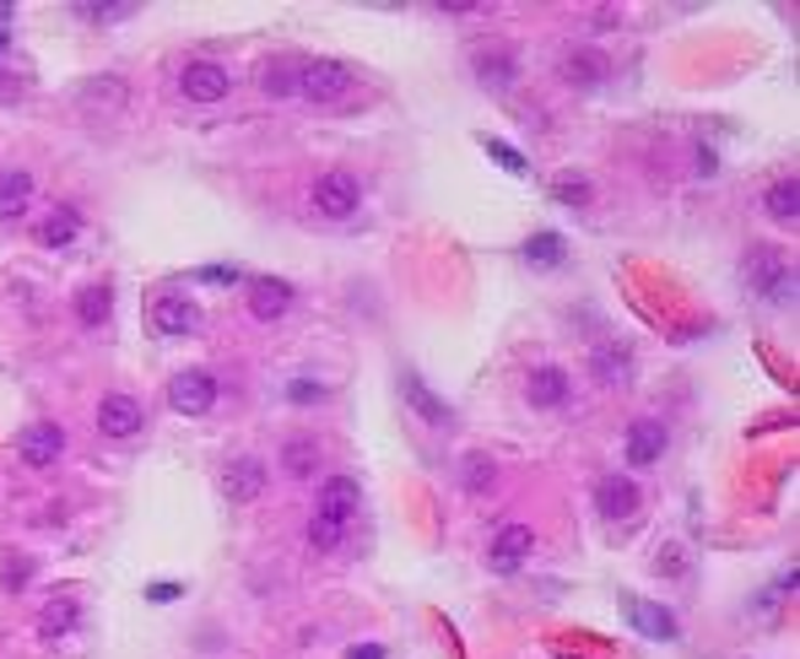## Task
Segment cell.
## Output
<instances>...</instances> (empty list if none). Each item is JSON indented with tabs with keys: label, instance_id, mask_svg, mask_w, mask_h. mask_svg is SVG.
<instances>
[{
	"label": "cell",
	"instance_id": "6da1fadb",
	"mask_svg": "<svg viewBox=\"0 0 800 659\" xmlns=\"http://www.w3.org/2000/svg\"><path fill=\"white\" fill-rule=\"evenodd\" d=\"M741 276H746V287H752V292H763L768 303H779V309H785V303H796V270L779 260L768 244H757V249L741 260Z\"/></svg>",
	"mask_w": 800,
	"mask_h": 659
},
{
	"label": "cell",
	"instance_id": "7a4b0ae2",
	"mask_svg": "<svg viewBox=\"0 0 800 659\" xmlns=\"http://www.w3.org/2000/svg\"><path fill=\"white\" fill-rule=\"evenodd\" d=\"M357 205H363V185H357V174L331 168V174L314 179V211H320V216L346 222V216H357Z\"/></svg>",
	"mask_w": 800,
	"mask_h": 659
},
{
	"label": "cell",
	"instance_id": "3957f363",
	"mask_svg": "<svg viewBox=\"0 0 800 659\" xmlns=\"http://www.w3.org/2000/svg\"><path fill=\"white\" fill-rule=\"evenodd\" d=\"M298 92L314 98V103H335V98L352 92V66H341V60H309V66H298Z\"/></svg>",
	"mask_w": 800,
	"mask_h": 659
},
{
	"label": "cell",
	"instance_id": "277c9868",
	"mask_svg": "<svg viewBox=\"0 0 800 659\" xmlns=\"http://www.w3.org/2000/svg\"><path fill=\"white\" fill-rule=\"evenodd\" d=\"M535 551V529L531 525H503L487 540V568L492 573H520Z\"/></svg>",
	"mask_w": 800,
	"mask_h": 659
},
{
	"label": "cell",
	"instance_id": "5b68a950",
	"mask_svg": "<svg viewBox=\"0 0 800 659\" xmlns=\"http://www.w3.org/2000/svg\"><path fill=\"white\" fill-rule=\"evenodd\" d=\"M168 405H174L179 416H205V411L216 405V379L200 373V368L174 373V379H168Z\"/></svg>",
	"mask_w": 800,
	"mask_h": 659
},
{
	"label": "cell",
	"instance_id": "8992f818",
	"mask_svg": "<svg viewBox=\"0 0 800 659\" xmlns=\"http://www.w3.org/2000/svg\"><path fill=\"white\" fill-rule=\"evenodd\" d=\"M16 455H22V465H33V470H49V465L66 455V433L55 422H27L16 433Z\"/></svg>",
	"mask_w": 800,
	"mask_h": 659
},
{
	"label": "cell",
	"instance_id": "52a82bcc",
	"mask_svg": "<svg viewBox=\"0 0 800 659\" xmlns=\"http://www.w3.org/2000/svg\"><path fill=\"white\" fill-rule=\"evenodd\" d=\"M670 433L666 422H655V416H638L633 427H627V438H622V455H627V465H660V455H666Z\"/></svg>",
	"mask_w": 800,
	"mask_h": 659
},
{
	"label": "cell",
	"instance_id": "ba28073f",
	"mask_svg": "<svg viewBox=\"0 0 800 659\" xmlns=\"http://www.w3.org/2000/svg\"><path fill=\"white\" fill-rule=\"evenodd\" d=\"M357 481L352 476H331L325 487H320V503H314V520H325V525H352V514H357Z\"/></svg>",
	"mask_w": 800,
	"mask_h": 659
},
{
	"label": "cell",
	"instance_id": "9c48e42d",
	"mask_svg": "<svg viewBox=\"0 0 800 659\" xmlns=\"http://www.w3.org/2000/svg\"><path fill=\"white\" fill-rule=\"evenodd\" d=\"M179 87H185L190 103H222V98H227V66H216V60H190L185 76H179Z\"/></svg>",
	"mask_w": 800,
	"mask_h": 659
},
{
	"label": "cell",
	"instance_id": "30bf717a",
	"mask_svg": "<svg viewBox=\"0 0 800 659\" xmlns=\"http://www.w3.org/2000/svg\"><path fill=\"white\" fill-rule=\"evenodd\" d=\"M98 433H103V438H135V433H141V400L135 395H103L98 400Z\"/></svg>",
	"mask_w": 800,
	"mask_h": 659
},
{
	"label": "cell",
	"instance_id": "8fae6325",
	"mask_svg": "<svg viewBox=\"0 0 800 659\" xmlns=\"http://www.w3.org/2000/svg\"><path fill=\"white\" fill-rule=\"evenodd\" d=\"M222 492H227V503H255L266 492V465L255 460V455H238V460L222 470Z\"/></svg>",
	"mask_w": 800,
	"mask_h": 659
},
{
	"label": "cell",
	"instance_id": "7c38bea8",
	"mask_svg": "<svg viewBox=\"0 0 800 659\" xmlns=\"http://www.w3.org/2000/svg\"><path fill=\"white\" fill-rule=\"evenodd\" d=\"M200 325V309L185 298V292H163L157 303H152V330L157 335H190Z\"/></svg>",
	"mask_w": 800,
	"mask_h": 659
},
{
	"label": "cell",
	"instance_id": "4fadbf2b",
	"mask_svg": "<svg viewBox=\"0 0 800 659\" xmlns=\"http://www.w3.org/2000/svg\"><path fill=\"white\" fill-rule=\"evenodd\" d=\"M292 309V287L287 281H276V276H266V281H249V314L255 320H281Z\"/></svg>",
	"mask_w": 800,
	"mask_h": 659
},
{
	"label": "cell",
	"instance_id": "5bb4252c",
	"mask_svg": "<svg viewBox=\"0 0 800 659\" xmlns=\"http://www.w3.org/2000/svg\"><path fill=\"white\" fill-rule=\"evenodd\" d=\"M596 503L605 520H633V509H638V487L627 481V476H605L596 487Z\"/></svg>",
	"mask_w": 800,
	"mask_h": 659
},
{
	"label": "cell",
	"instance_id": "9a60e30c",
	"mask_svg": "<svg viewBox=\"0 0 800 659\" xmlns=\"http://www.w3.org/2000/svg\"><path fill=\"white\" fill-rule=\"evenodd\" d=\"M400 395H405V405H411V411H416L427 427H444V422H449V405L433 395V390H427L416 373H400Z\"/></svg>",
	"mask_w": 800,
	"mask_h": 659
},
{
	"label": "cell",
	"instance_id": "2e32d148",
	"mask_svg": "<svg viewBox=\"0 0 800 659\" xmlns=\"http://www.w3.org/2000/svg\"><path fill=\"white\" fill-rule=\"evenodd\" d=\"M627 622H633L644 638H660V644L676 638V616H670L666 605H655V600H627Z\"/></svg>",
	"mask_w": 800,
	"mask_h": 659
},
{
	"label": "cell",
	"instance_id": "e0dca14e",
	"mask_svg": "<svg viewBox=\"0 0 800 659\" xmlns=\"http://www.w3.org/2000/svg\"><path fill=\"white\" fill-rule=\"evenodd\" d=\"M535 411H557L568 400V373L563 368H531V384H525Z\"/></svg>",
	"mask_w": 800,
	"mask_h": 659
},
{
	"label": "cell",
	"instance_id": "ac0fdd59",
	"mask_svg": "<svg viewBox=\"0 0 800 659\" xmlns=\"http://www.w3.org/2000/svg\"><path fill=\"white\" fill-rule=\"evenodd\" d=\"M763 211H768L779 227H796V222H800V179H796V174L768 185V196H763Z\"/></svg>",
	"mask_w": 800,
	"mask_h": 659
},
{
	"label": "cell",
	"instance_id": "d6986e66",
	"mask_svg": "<svg viewBox=\"0 0 800 659\" xmlns=\"http://www.w3.org/2000/svg\"><path fill=\"white\" fill-rule=\"evenodd\" d=\"M557 76H563L568 87H596V81H605V55H596V49H568L563 66H557Z\"/></svg>",
	"mask_w": 800,
	"mask_h": 659
},
{
	"label": "cell",
	"instance_id": "ffe728a7",
	"mask_svg": "<svg viewBox=\"0 0 800 659\" xmlns=\"http://www.w3.org/2000/svg\"><path fill=\"white\" fill-rule=\"evenodd\" d=\"M109 314H114V287L92 281V287H81V292H76V320H81L87 330L109 325Z\"/></svg>",
	"mask_w": 800,
	"mask_h": 659
},
{
	"label": "cell",
	"instance_id": "44dd1931",
	"mask_svg": "<svg viewBox=\"0 0 800 659\" xmlns=\"http://www.w3.org/2000/svg\"><path fill=\"white\" fill-rule=\"evenodd\" d=\"M596 379L600 384H627V379H633V351L616 346V340L596 346Z\"/></svg>",
	"mask_w": 800,
	"mask_h": 659
},
{
	"label": "cell",
	"instance_id": "7402d4cb",
	"mask_svg": "<svg viewBox=\"0 0 800 659\" xmlns=\"http://www.w3.org/2000/svg\"><path fill=\"white\" fill-rule=\"evenodd\" d=\"M76 233H81V216H76L70 205L49 211V216L38 222V244H44V249H66V244H76Z\"/></svg>",
	"mask_w": 800,
	"mask_h": 659
},
{
	"label": "cell",
	"instance_id": "603a6c76",
	"mask_svg": "<svg viewBox=\"0 0 800 659\" xmlns=\"http://www.w3.org/2000/svg\"><path fill=\"white\" fill-rule=\"evenodd\" d=\"M514 76H520V70H514V55H503V49H492V55H476V81H481V87L503 92Z\"/></svg>",
	"mask_w": 800,
	"mask_h": 659
},
{
	"label": "cell",
	"instance_id": "cb8c5ba5",
	"mask_svg": "<svg viewBox=\"0 0 800 659\" xmlns=\"http://www.w3.org/2000/svg\"><path fill=\"white\" fill-rule=\"evenodd\" d=\"M33 200V179L16 168V174H0V216H22Z\"/></svg>",
	"mask_w": 800,
	"mask_h": 659
},
{
	"label": "cell",
	"instance_id": "d4e9b609",
	"mask_svg": "<svg viewBox=\"0 0 800 659\" xmlns=\"http://www.w3.org/2000/svg\"><path fill=\"white\" fill-rule=\"evenodd\" d=\"M314 465H320V444L314 438H287V449H281V470L287 476H314Z\"/></svg>",
	"mask_w": 800,
	"mask_h": 659
},
{
	"label": "cell",
	"instance_id": "484cf974",
	"mask_svg": "<svg viewBox=\"0 0 800 659\" xmlns=\"http://www.w3.org/2000/svg\"><path fill=\"white\" fill-rule=\"evenodd\" d=\"M70 627H76V600H70V594L49 600V605L38 611V633H44V638H66Z\"/></svg>",
	"mask_w": 800,
	"mask_h": 659
},
{
	"label": "cell",
	"instance_id": "4316f807",
	"mask_svg": "<svg viewBox=\"0 0 800 659\" xmlns=\"http://www.w3.org/2000/svg\"><path fill=\"white\" fill-rule=\"evenodd\" d=\"M552 196L563 200V205H590V196H596V190H590V179H585V174H557V179H552Z\"/></svg>",
	"mask_w": 800,
	"mask_h": 659
},
{
	"label": "cell",
	"instance_id": "83f0119b",
	"mask_svg": "<svg viewBox=\"0 0 800 659\" xmlns=\"http://www.w3.org/2000/svg\"><path fill=\"white\" fill-rule=\"evenodd\" d=\"M563 255H568V249H563L557 233H535L531 244H525V260L531 265H563Z\"/></svg>",
	"mask_w": 800,
	"mask_h": 659
},
{
	"label": "cell",
	"instance_id": "f1b7e54d",
	"mask_svg": "<svg viewBox=\"0 0 800 659\" xmlns=\"http://www.w3.org/2000/svg\"><path fill=\"white\" fill-rule=\"evenodd\" d=\"M492 481H498V465L487 460V455H470V460H466V492H470V498H481Z\"/></svg>",
	"mask_w": 800,
	"mask_h": 659
},
{
	"label": "cell",
	"instance_id": "f546056e",
	"mask_svg": "<svg viewBox=\"0 0 800 659\" xmlns=\"http://www.w3.org/2000/svg\"><path fill=\"white\" fill-rule=\"evenodd\" d=\"M260 87H266L270 98H292V92H298V66H270L266 76H260Z\"/></svg>",
	"mask_w": 800,
	"mask_h": 659
},
{
	"label": "cell",
	"instance_id": "4dcf8cb0",
	"mask_svg": "<svg viewBox=\"0 0 800 659\" xmlns=\"http://www.w3.org/2000/svg\"><path fill=\"white\" fill-rule=\"evenodd\" d=\"M487 152H492V163H503L509 174H531V163H525V157H520L509 141H487Z\"/></svg>",
	"mask_w": 800,
	"mask_h": 659
},
{
	"label": "cell",
	"instance_id": "1f68e13d",
	"mask_svg": "<svg viewBox=\"0 0 800 659\" xmlns=\"http://www.w3.org/2000/svg\"><path fill=\"white\" fill-rule=\"evenodd\" d=\"M341 525H325V520H309V546H320V551H335L341 546Z\"/></svg>",
	"mask_w": 800,
	"mask_h": 659
},
{
	"label": "cell",
	"instance_id": "d6a6232c",
	"mask_svg": "<svg viewBox=\"0 0 800 659\" xmlns=\"http://www.w3.org/2000/svg\"><path fill=\"white\" fill-rule=\"evenodd\" d=\"M81 16H92V22H114V16H131L135 5H109V0H87V5H76Z\"/></svg>",
	"mask_w": 800,
	"mask_h": 659
},
{
	"label": "cell",
	"instance_id": "836d02e7",
	"mask_svg": "<svg viewBox=\"0 0 800 659\" xmlns=\"http://www.w3.org/2000/svg\"><path fill=\"white\" fill-rule=\"evenodd\" d=\"M27 92V76H11V70H0V103H16Z\"/></svg>",
	"mask_w": 800,
	"mask_h": 659
},
{
	"label": "cell",
	"instance_id": "e575fe53",
	"mask_svg": "<svg viewBox=\"0 0 800 659\" xmlns=\"http://www.w3.org/2000/svg\"><path fill=\"white\" fill-rule=\"evenodd\" d=\"M287 395L298 400V405H309V400H325V390H320V384H309V379H298V384H287Z\"/></svg>",
	"mask_w": 800,
	"mask_h": 659
},
{
	"label": "cell",
	"instance_id": "d590c367",
	"mask_svg": "<svg viewBox=\"0 0 800 659\" xmlns=\"http://www.w3.org/2000/svg\"><path fill=\"white\" fill-rule=\"evenodd\" d=\"M200 281H216V287H227V281H238V270H233V265H227V270H222V265H205V270H200Z\"/></svg>",
	"mask_w": 800,
	"mask_h": 659
},
{
	"label": "cell",
	"instance_id": "8d00e7d4",
	"mask_svg": "<svg viewBox=\"0 0 800 659\" xmlns=\"http://www.w3.org/2000/svg\"><path fill=\"white\" fill-rule=\"evenodd\" d=\"M346 659H385V649H379V644H352Z\"/></svg>",
	"mask_w": 800,
	"mask_h": 659
},
{
	"label": "cell",
	"instance_id": "74e56055",
	"mask_svg": "<svg viewBox=\"0 0 800 659\" xmlns=\"http://www.w3.org/2000/svg\"><path fill=\"white\" fill-rule=\"evenodd\" d=\"M5 44H11V33H5V27H0V49H5Z\"/></svg>",
	"mask_w": 800,
	"mask_h": 659
}]
</instances>
